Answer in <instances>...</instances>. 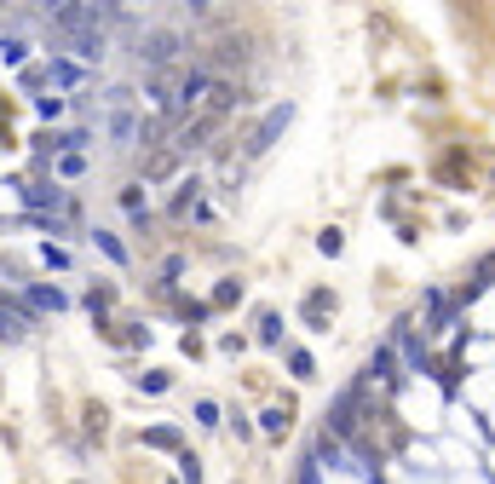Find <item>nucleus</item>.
I'll return each instance as SVG.
<instances>
[{
	"label": "nucleus",
	"mask_w": 495,
	"mask_h": 484,
	"mask_svg": "<svg viewBox=\"0 0 495 484\" xmlns=\"http://www.w3.org/2000/svg\"><path fill=\"white\" fill-rule=\"evenodd\" d=\"M179 58H185V35H179L173 23H156V29L139 35V64L150 69V76H173Z\"/></svg>",
	"instance_id": "f257e3e1"
},
{
	"label": "nucleus",
	"mask_w": 495,
	"mask_h": 484,
	"mask_svg": "<svg viewBox=\"0 0 495 484\" xmlns=\"http://www.w3.org/2000/svg\"><path fill=\"white\" fill-rule=\"evenodd\" d=\"M99 110H104V133H110L122 150H139V127L144 121L132 116V87H110L99 99Z\"/></svg>",
	"instance_id": "f03ea898"
},
{
	"label": "nucleus",
	"mask_w": 495,
	"mask_h": 484,
	"mask_svg": "<svg viewBox=\"0 0 495 484\" xmlns=\"http://www.w3.org/2000/svg\"><path fill=\"white\" fill-rule=\"evenodd\" d=\"M288 121H294V104H276V110H265V121L248 133V144H243V150H248V156H265V150H271V139L288 127Z\"/></svg>",
	"instance_id": "7ed1b4c3"
},
{
	"label": "nucleus",
	"mask_w": 495,
	"mask_h": 484,
	"mask_svg": "<svg viewBox=\"0 0 495 484\" xmlns=\"http://www.w3.org/2000/svg\"><path fill=\"white\" fill-rule=\"evenodd\" d=\"M179 162H185V156H179V144H150V150L139 156V167H144V179H173L179 173Z\"/></svg>",
	"instance_id": "20e7f679"
},
{
	"label": "nucleus",
	"mask_w": 495,
	"mask_h": 484,
	"mask_svg": "<svg viewBox=\"0 0 495 484\" xmlns=\"http://www.w3.org/2000/svg\"><path fill=\"white\" fill-rule=\"evenodd\" d=\"M23 202H29V208H52V214H76V197H69L58 179L52 185H46V179L41 185H23Z\"/></svg>",
	"instance_id": "39448f33"
},
{
	"label": "nucleus",
	"mask_w": 495,
	"mask_h": 484,
	"mask_svg": "<svg viewBox=\"0 0 495 484\" xmlns=\"http://www.w3.org/2000/svg\"><path fill=\"white\" fill-rule=\"evenodd\" d=\"M58 46H69V52H76L81 64H99V58L110 52V35H104V29H87V35H64Z\"/></svg>",
	"instance_id": "423d86ee"
},
{
	"label": "nucleus",
	"mask_w": 495,
	"mask_h": 484,
	"mask_svg": "<svg viewBox=\"0 0 495 484\" xmlns=\"http://www.w3.org/2000/svg\"><path fill=\"white\" fill-rule=\"evenodd\" d=\"M46 81H52V87L87 93V69H81V64H64V58H52V64H46Z\"/></svg>",
	"instance_id": "0eeeda50"
},
{
	"label": "nucleus",
	"mask_w": 495,
	"mask_h": 484,
	"mask_svg": "<svg viewBox=\"0 0 495 484\" xmlns=\"http://www.w3.org/2000/svg\"><path fill=\"white\" fill-rule=\"evenodd\" d=\"M23 335H29V311H12L0 300V341H23Z\"/></svg>",
	"instance_id": "6e6552de"
},
{
	"label": "nucleus",
	"mask_w": 495,
	"mask_h": 484,
	"mask_svg": "<svg viewBox=\"0 0 495 484\" xmlns=\"http://www.w3.org/2000/svg\"><path fill=\"white\" fill-rule=\"evenodd\" d=\"M122 208H127V220H139V225L150 220V202H144V185H127V190H122Z\"/></svg>",
	"instance_id": "1a4fd4ad"
},
{
	"label": "nucleus",
	"mask_w": 495,
	"mask_h": 484,
	"mask_svg": "<svg viewBox=\"0 0 495 484\" xmlns=\"http://www.w3.org/2000/svg\"><path fill=\"white\" fill-rule=\"evenodd\" d=\"M352 415H357V392H346L340 404H334V421H329V427H334V432H352V427H357Z\"/></svg>",
	"instance_id": "9d476101"
},
{
	"label": "nucleus",
	"mask_w": 495,
	"mask_h": 484,
	"mask_svg": "<svg viewBox=\"0 0 495 484\" xmlns=\"http://www.w3.org/2000/svg\"><path fill=\"white\" fill-rule=\"evenodd\" d=\"M329 318H334V300H329V294H311V300H306V323H317V329H323Z\"/></svg>",
	"instance_id": "9b49d317"
},
{
	"label": "nucleus",
	"mask_w": 495,
	"mask_h": 484,
	"mask_svg": "<svg viewBox=\"0 0 495 484\" xmlns=\"http://www.w3.org/2000/svg\"><path fill=\"white\" fill-rule=\"evenodd\" d=\"M369 375H380L386 386H397V363H392V352H386V346H380V352L369 358Z\"/></svg>",
	"instance_id": "f8f14e48"
},
{
	"label": "nucleus",
	"mask_w": 495,
	"mask_h": 484,
	"mask_svg": "<svg viewBox=\"0 0 495 484\" xmlns=\"http://www.w3.org/2000/svg\"><path fill=\"white\" fill-rule=\"evenodd\" d=\"M76 173H87V156H81V150H64V156H58V179H76Z\"/></svg>",
	"instance_id": "ddd939ff"
},
{
	"label": "nucleus",
	"mask_w": 495,
	"mask_h": 484,
	"mask_svg": "<svg viewBox=\"0 0 495 484\" xmlns=\"http://www.w3.org/2000/svg\"><path fill=\"white\" fill-rule=\"evenodd\" d=\"M29 300H35L41 311H64V294H58V288H41V283H35V288H29Z\"/></svg>",
	"instance_id": "4468645a"
},
{
	"label": "nucleus",
	"mask_w": 495,
	"mask_h": 484,
	"mask_svg": "<svg viewBox=\"0 0 495 484\" xmlns=\"http://www.w3.org/2000/svg\"><path fill=\"white\" fill-rule=\"evenodd\" d=\"M23 52H29L23 35H0V58H6V64H23Z\"/></svg>",
	"instance_id": "2eb2a0df"
},
{
	"label": "nucleus",
	"mask_w": 495,
	"mask_h": 484,
	"mask_svg": "<svg viewBox=\"0 0 495 484\" xmlns=\"http://www.w3.org/2000/svg\"><path fill=\"white\" fill-rule=\"evenodd\" d=\"M276 335H283V318H276V311H265V318H259V341L276 346Z\"/></svg>",
	"instance_id": "dca6fc26"
},
{
	"label": "nucleus",
	"mask_w": 495,
	"mask_h": 484,
	"mask_svg": "<svg viewBox=\"0 0 495 484\" xmlns=\"http://www.w3.org/2000/svg\"><path fill=\"white\" fill-rule=\"evenodd\" d=\"M92 242H99V248H104V254H110V260H116V265H127V248H122V242H116L110 231H99V237H92Z\"/></svg>",
	"instance_id": "f3484780"
},
{
	"label": "nucleus",
	"mask_w": 495,
	"mask_h": 484,
	"mask_svg": "<svg viewBox=\"0 0 495 484\" xmlns=\"http://www.w3.org/2000/svg\"><path fill=\"white\" fill-rule=\"evenodd\" d=\"M236 294H243V283H220V288H213V306H231Z\"/></svg>",
	"instance_id": "a211bd4d"
},
{
	"label": "nucleus",
	"mask_w": 495,
	"mask_h": 484,
	"mask_svg": "<svg viewBox=\"0 0 495 484\" xmlns=\"http://www.w3.org/2000/svg\"><path fill=\"white\" fill-rule=\"evenodd\" d=\"M196 421H202V427H220V404H208V398H202V404H196Z\"/></svg>",
	"instance_id": "6ab92c4d"
},
{
	"label": "nucleus",
	"mask_w": 495,
	"mask_h": 484,
	"mask_svg": "<svg viewBox=\"0 0 495 484\" xmlns=\"http://www.w3.org/2000/svg\"><path fill=\"white\" fill-rule=\"evenodd\" d=\"M139 386H144V392H167V375L150 369V375H139Z\"/></svg>",
	"instance_id": "aec40b11"
},
{
	"label": "nucleus",
	"mask_w": 495,
	"mask_h": 484,
	"mask_svg": "<svg viewBox=\"0 0 495 484\" xmlns=\"http://www.w3.org/2000/svg\"><path fill=\"white\" fill-rule=\"evenodd\" d=\"M288 427V404L283 409H265V432H283Z\"/></svg>",
	"instance_id": "412c9836"
},
{
	"label": "nucleus",
	"mask_w": 495,
	"mask_h": 484,
	"mask_svg": "<svg viewBox=\"0 0 495 484\" xmlns=\"http://www.w3.org/2000/svg\"><path fill=\"white\" fill-rule=\"evenodd\" d=\"M150 444H156V450H173L179 432H173V427H156V432H150Z\"/></svg>",
	"instance_id": "4be33fe9"
},
{
	"label": "nucleus",
	"mask_w": 495,
	"mask_h": 484,
	"mask_svg": "<svg viewBox=\"0 0 495 484\" xmlns=\"http://www.w3.org/2000/svg\"><path fill=\"white\" fill-rule=\"evenodd\" d=\"M35 110H41L46 121H58V116H64V99H35Z\"/></svg>",
	"instance_id": "5701e85b"
},
{
	"label": "nucleus",
	"mask_w": 495,
	"mask_h": 484,
	"mask_svg": "<svg viewBox=\"0 0 495 484\" xmlns=\"http://www.w3.org/2000/svg\"><path fill=\"white\" fill-rule=\"evenodd\" d=\"M288 369H294L299 381H306V375H311V358H306V352H288Z\"/></svg>",
	"instance_id": "b1692460"
},
{
	"label": "nucleus",
	"mask_w": 495,
	"mask_h": 484,
	"mask_svg": "<svg viewBox=\"0 0 495 484\" xmlns=\"http://www.w3.org/2000/svg\"><path fill=\"white\" fill-rule=\"evenodd\" d=\"M299 484H323L317 479V462H299Z\"/></svg>",
	"instance_id": "393cba45"
}]
</instances>
